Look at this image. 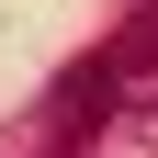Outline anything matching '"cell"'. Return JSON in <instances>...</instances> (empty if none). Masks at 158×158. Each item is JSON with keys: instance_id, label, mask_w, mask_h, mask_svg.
<instances>
[{"instance_id": "6da1fadb", "label": "cell", "mask_w": 158, "mask_h": 158, "mask_svg": "<svg viewBox=\"0 0 158 158\" xmlns=\"http://www.w3.org/2000/svg\"><path fill=\"white\" fill-rule=\"evenodd\" d=\"M113 113H124V90H113V56L90 45V56L68 68V79H56V102H45V158H79L90 135L113 124Z\"/></svg>"}, {"instance_id": "7a4b0ae2", "label": "cell", "mask_w": 158, "mask_h": 158, "mask_svg": "<svg viewBox=\"0 0 158 158\" xmlns=\"http://www.w3.org/2000/svg\"><path fill=\"white\" fill-rule=\"evenodd\" d=\"M102 56H113V90H124V113H135V102L158 90V0H135V23L113 34Z\"/></svg>"}]
</instances>
